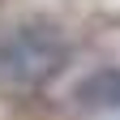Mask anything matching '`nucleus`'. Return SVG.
<instances>
[{
	"mask_svg": "<svg viewBox=\"0 0 120 120\" xmlns=\"http://www.w3.org/2000/svg\"><path fill=\"white\" fill-rule=\"evenodd\" d=\"M69 64V39L52 22H17L0 34V86L9 90H43Z\"/></svg>",
	"mask_w": 120,
	"mask_h": 120,
	"instance_id": "obj_1",
	"label": "nucleus"
},
{
	"mask_svg": "<svg viewBox=\"0 0 120 120\" xmlns=\"http://www.w3.org/2000/svg\"><path fill=\"white\" fill-rule=\"evenodd\" d=\"M73 99L86 112H120V64L86 73L77 82V90H73Z\"/></svg>",
	"mask_w": 120,
	"mask_h": 120,
	"instance_id": "obj_2",
	"label": "nucleus"
}]
</instances>
